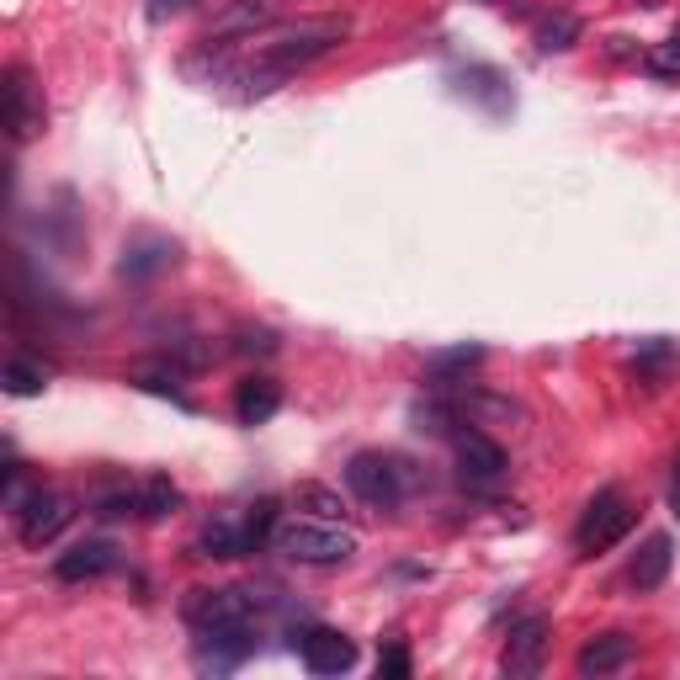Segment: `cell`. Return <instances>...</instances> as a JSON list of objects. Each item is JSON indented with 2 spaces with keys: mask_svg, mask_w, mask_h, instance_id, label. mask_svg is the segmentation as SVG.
I'll list each match as a JSON object with an SVG mask.
<instances>
[{
  "mask_svg": "<svg viewBox=\"0 0 680 680\" xmlns=\"http://www.w3.org/2000/svg\"><path fill=\"white\" fill-rule=\"evenodd\" d=\"M452 447H458V468L468 484H494L506 473V447L494 437H484V431H458Z\"/></svg>",
  "mask_w": 680,
  "mask_h": 680,
  "instance_id": "cell-12",
  "label": "cell"
},
{
  "mask_svg": "<svg viewBox=\"0 0 680 680\" xmlns=\"http://www.w3.org/2000/svg\"><path fill=\"white\" fill-rule=\"evenodd\" d=\"M49 122V107H43V86L32 80V70L11 64L6 70V128H11V144H32Z\"/></svg>",
  "mask_w": 680,
  "mask_h": 680,
  "instance_id": "cell-6",
  "label": "cell"
},
{
  "mask_svg": "<svg viewBox=\"0 0 680 680\" xmlns=\"http://www.w3.org/2000/svg\"><path fill=\"white\" fill-rule=\"evenodd\" d=\"M346 38H351V17H340V11H330V17H298V22L277 27L267 43H261L256 64L229 70V80L244 86V97H267L292 70H303V64H314L324 53H336Z\"/></svg>",
  "mask_w": 680,
  "mask_h": 680,
  "instance_id": "cell-1",
  "label": "cell"
},
{
  "mask_svg": "<svg viewBox=\"0 0 680 680\" xmlns=\"http://www.w3.org/2000/svg\"><path fill=\"white\" fill-rule=\"evenodd\" d=\"M670 563H676V542L664 532H654L638 548V559H632V569H628V584L632 590H659L664 574H670Z\"/></svg>",
  "mask_w": 680,
  "mask_h": 680,
  "instance_id": "cell-15",
  "label": "cell"
},
{
  "mask_svg": "<svg viewBox=\"0 0 680 680\" xmlns=\"http://www.w3.org/2000/svg\"><path fill=\"white\" fill-rule=\"evenodd\" d=\"M292 649H298V659H303L309 676H346V670L357 664V643L336 628H309Z\"/></svg>",
  "mask_w": 680,
  "mask_h": 680,
  "instance_id": "cell-9",
  "label": "cell"
},
{
  "mask_svg": "<svg viewBox=\"0 0 680 680\" xmlns=\"http://www.w3.org/2000/svg\"><path fill=\"white\" fill-rule=\"evenodd\" d=\"M202 559H250V537H244V516H219L208 532H202Z\"/></svg>",
  "mask_w": 680,
  "mask_h": 680,
  "instance_id": "cell-18",
  "label": "cell"
},
{
  "mask_svg": "<svg viewBox=\"0 0 680 680\" xmlns=\"http://www.w3.org/2000/svg\"><path fill=\"white\" fill-rule=\"evenodd\" d=\"M176 506H181V489L170 484L166 473H154V479L139 484V516H144V521H160V516H170Z\"/></svg>",
  "mask_w": 680,
  "mask_h": 680,
  "instance_id": "cell-23",
  "label": "cell"
},
{
  "mask_svg": "<svg viewBox=\"0 0 680 680\" xmlns=\"http://www.w3.org/2000/svg\"><path fill=\"white\" fill-rule=\"evenodd\" d=\"M277 410H282V383H277V378H244L240 389H234V414H240V426H267Z\"/></svg>",
  "mask_w": 680,
  "mask_h": 680,
  "instance_id": "cell-14",
  "label": "cell"
},
{
  "mask_svg": "<svg viewBox=\"0 0 680 680\" xmlns=\"http://www.w3.org/2000/svg\"><path fill=\"white\" fill-rule=\"evenodd\" d=\"M628 532H632V506L617 494V489H601V494L584 506L580 527H574V548L590 559V553H607V548H617Z\"/></svg>",
  "mask_w": 680,
  "mask_h": 680,
  "instance_id": "cell-5",
  "label": "cell"
},
{
  "mask_svg": "<svg viewBox=\"0 0 680 680\" xmlns=\"http://www.w3.org/2000/svg\"><path fill=\"white\" fill-rule=\"evenodd\" d=\"M234 346H240V351H261V357H271V351H277V336H271V330H240Z\"/></svg>",
  "mask_w": 680,
  "mask_h": 680,
  "instance_id": "cell-30",
  "label": "cell"
},
{
  "mask_svg": "<svg viewBox=\"0 0 680 680\" xmlns=\"http://www.w3.org/2000/svg\"><path fill=\"white\" fill-rule=\"evenodd\" d=\"M187 6H197V0H149V22H170V17H181Z\"/></svg>",
  "mask_w": 680,
  "mask_h": 680,
  "instance_id": "cell-31",
  "label": "cell"
},
{
  "mask_svg": "<svg viewBox=\"0 0 680 680\" xmlns=\"http://www.w3.org/2000/svg\"><path fill=\"white\" fill-rule=\"evenodd\" d=\"M277 17H282V0H229V6L213 11L202 43H208V49H223V43H234V38H256V32L271 27Z\"/></svg>",
  "mask_w": 680,
  "mask_h": 680,
  "instance_id": "cell-7",
  "label": "cell"
},
{
  "mask_svg": "<svg viewBox=\"0 0 680 680\" xmlns=\"http://www.w3.org/2000/svg\"><path fill=\"white\" fill-rule=\"evenodd\" d=\"M122 563L118 542H107V537H91V542H74L70 553H59L53 559V574L64 584H80V580H101V574H112Z\"/></svg>",
  "mask_w": 680,
  "mask_h": 680,
  "instance_id": "cell-11",
  "label": "cell"
},
{
  "mask_svg": "<svg viewBox=\"0 0 680 680\" xmlns=\"http://www.w3.org/2000/svg\"><path fill=\"white\" fill-rule=\"evenodd\" d=\"M670 506H676V516H680V462H676V489H670Z\"/></svg>",
  "mask_w": 680,
  "mask_h": 680,
  "instance_id": "cell-32",
  "label": "cell"
},
{
  "mask_svg": "<svg viewBox=\"0 0 680 680\" xmlns=\"http://www.w3.org/2000/svg\"><path fill=\"white\" fill-rule=\"evenodd\" d=\"M74 521V500L64 494V489H38L32 500H27V510L17 516V537H22L27 548H49L53 537L64 532Z\"/></svg>",
  "mask_w": 680,
  "mask_h": 680,
  "instance_id": "cell-8",
  "label": "cell"
},
{
  "mask_svg": "<svg viewBox=\"0 0 680 680\" xmlns=\"http://www.w3.org/2000/svg\"><path fill=\"white\" fill-rule=\"evenodd\" d=\"M181 617H187L197 632H261L256 596H250V590H240V584H219V590H187Z\"/></svg>",
  "mask_w": 680,
  "mask_h": 680,
  "instance_id": "cell-4",
  "label": "cell"
},
{
  "mask_svg": "<svg viewBox=\"0 0 680 680\" xmlns=\"http://www.w3.org/2000/svg\"><path fill=\"white\" fill-rule=\"evenodd\" d=\"M452 410L458 420L468 426H516V420H527V410L510 399V393H489V389H452Z\"/></svg>",
  "mask_w": 680,
  "mask_h": 680,
  "instance_id": "cell-13",
  "label": "cell"
},
{
  "mask_svg": "<svg viewBox=\"0 0 680 680\" xmlns=\"http://www.w3.org/2000/svg\"><path fill=\"white\" fill-rule=\"evenodd\" d=\"M420 484H426V473H420L414 462L393 458V452H357V458L346 462V489H351L362 506L393 510L399 500H410Z\"/></svg>",
  "mask_w": 680,
  "mask_h": 680,
  "instance_id": "cell-2",
  "label": "cell"
},
{
  "mask_svg": "<svg viewBox=\"0 0 680 680\" xmlns=\"http://www.w3.org/2000/svg\"><path fill=\"white\" fill-rule=\"evenodd\" d=\"M292 506L303 510V516H314V521H346V500H340V489L314 484V479L292 489Z\"/></svg>",
  "mask_w": 680,
  "mask_h": 680,
  "instance_id": "cell-21",
  "label": "cell"
},
{
  "mask_svg": "<svg viewBox=\"0 0 680 680\" xmlns=\"http://www.w3.org/2000/svg\"><path fill=\"white\" fill-rule=\"evenodd\" d=\"M643 70L659 74V80H680V27L659 43L654 53H643Z\"/></svg>",
  "mask_w": 680,
  "mask_h": 680,
  "instance_id": "cell-26",
  "label": "cell"
},
{
  "mask_svg": "<svg viewBox=\"0 0 680 680\" xmlns=\"http://www.w3.org/2000/svg\"><path fill=\"white\" fill-rule=\"evenodd\" d=\"M632 659V638L628 632H601V638H590L574 659V670L580 676H611V670H622Z\"/></svg>",
  "mask_w": 680,
  "mask_h": 680,
  "instance_id": "cell-16",
  "label": "cell"
},
{
  "mask_svg": "<svg viewBox=\"0 0 680 680\" xmlns=\"http://www.w3.org/2000/svg\"><path fill=\"white\" fill-rule=\"evenodd\" d=\"M0 378H6V393H17V399H32V393L49 389V372L38 362H27V357H11Z\"/></svg>",
  "mask_w": 680,
  "mask_h": 680,
  "instance_id": "cell-24",
  "label": "cell"
},
{
  "mask_svg": "<svg viewBox=\"0 0 680 680\" xmlns=\"http://www.w3.org/2000/svg\"><path fill=\"white\" fill-rule=\"evenodd\" d=\"M484 362V346H458V351H441L437 362L426 367V389H458V372Z\"/></svg>",
  "mask_w": 680,
  "mask_h": 680,
  "instance_id": "cell-20",
  "label": "cell"
},
{
  "mask_svg": "<svg viewBox=\"0 0 680 680\" xmlns=\"http://www.w3.org/2000/svg\"><path fill=\"white\" fill-rule=\"evenodd\" d=\"M166 362H181V367H192V372H202V367H213V362H219V346H213V340L187 336V340H176V346H170V357H166Z\"/></svg>",
  "mask_w": 680,
  "mask_h": 680,
  "instance_id": "cell-25",
  "label": "cell"
},
{
  "mask_svg": "<svg viewBox=\"0 0 680 680\" xmlns=\"http://www.w3.org/2000/svg\"><path fill=\"white\" fill-rule=\"evenodd\" d=\"M97 516H139V484H118L97 494Z\"/></svg>",
  "mask_w": 680,
  "mask_h": 680,
  "instance_id": "cell-28",
  "label": "cell"
},
{
  "mask_svg": "<svg viewBox=\"0 0 680 680\" xmlns=\"http://www.w3.org/2000/svg\"><path fill=\"white\" fill-rule=\"evenodd\" d=\"M133 383L149 393H160V399H170V404H181V410H197L192 399L181 393V372H176V362H149V367H133Z\"/></svg>",
  "mask_w": 680,
  "mask_h": 680,
  "instance_id": "cell-22",
  "label": "cell"
},
{
  "mask_svg": "<svg viewBox=\"0 0 680 680\" xmlns=\"http://www.w3.org/2000/svg\"><path fill=\"white\" fill-rule=\"evenodd\" d=\"M176 267V244L170 240H133L128 250H122L118 261V277H128V282H144V277H154V271Z\"/></svg>",
  "mask_w": 680,
  "mask_h": 680,
  "instance_id": "cell-17",
  "label": "cell"
},
{
  "mask_svg": "<svg viewBox=\"0 0 680 680\" xmlns=\"http://www.w3.org/2000/svg\"><path fill=\"white\" fill-rule=\"evenodd\" d=\"M38 489H43V484H32V479H27V473H22V462H11V468H6V510H11V521L22 516L27 500H32Z\"/></svg>",
  "mask_w": 680,
  "mask_h": 680,
  "instance_id": "cell-27",
  "label": "cell"
},
{
  "mask_svg": "<svg viewBox=\"0 0 680 680\" xmlns=\"http://www.w3.org/2000/svg\"><path fill=\"white\" fill-rule=\"evenodd\" d=\"M378 676H389V680L410 676V654H404V643H389V649L378 654Z\"/></svg>",
  "mask_w": 680,
  "mask_h": 680,
  "instance_id": "cell-29",
  "label": "cell"
},
{
  "mask_svg": "<svg viewBox=\"0 0 680 680\" xmlns=\"http://www.w3.org/2000/svg\"><path fill=\"white\" fill-rule=\"evenodd\" d=\"M580 38H584V22L574 11H548V17L537 22V49L542 53H569Z\"/></svg>",
  "mask_w": 680,
  "mask_h": 680,
  "instance_id": "cell-19",
  "label": "cell"
},
{
  "mask_svg": "<svg viewBox=\"0 0 680 680\" xmlns=\"http://www.w3.org/2000/svg\"><path fill=\"white\" fill-rule=\"evenodd\" d=\"M542 654H548V617L532 611V617H521L506 638V659H500V670L506 676H537L542 670Z\"/></svg>",
  "mask_w": 680,
  "mask_h": 680,
  "instance_id": "cell-10",
  "label": "cell"
},
{
  "mask_svg": "<svg viewBox=\"0 0 680 680\" xmlns=\"http://www.w3.org/2000/svg\"><path fill=\"white\" fill-rule=\"evenodd\" d=\"M277 553L292 563H309V569H330V563H346L357 553V532H346L340 521H282L277 527Z\"/></svg>",
  "mask_w": 680,
  "mask_h": 680,
  "instance_id": "cell-3",
  "label": "cell"
}]
</instances>
